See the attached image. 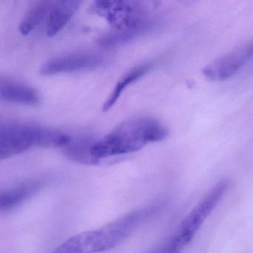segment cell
I'll list each match as a JSON object with an SVG mask.
<instances>
[{
  "instance_id": "10",
  "label": "cell",
  "mask_w": 253,
  "mask_h": 253,
  "mask_svg": "<svg viewBox=\"0 0 253 253\" xmlns=\"http://www.w3.org/2000/svg\"><path fill=\"white\" fill-rule=\"evenodd\" d=\"M81 4L80 1L54 2L47 19V36L52 38L61 32L79 10Z\"/></svg>"
},
{
  "instance_id": "15",
  "label": "cell",
  "mask_w": 253,
  "mask_h": 253,
  "mask_svg": "<svg viewBox=\"0 0 253 253\" xmlns=\"http://www.w3.org/2000/svg\"><path fill=\"white\" fill-rule=\"evenodd\" d=\"M151 253H167V250L165 245H164L161 248L158 249V250H155V252H152Z\"/></svg>"
},
{
  "instance_id": "13",
  "label": "cell",
  "mask_w": 253,
  "mask_h": 253,
  "mask_svg": "<svg viewBox=\"0 0 253 253\" xmlns=\"http://www.w3.org/2000/svg\"><path fill=\"white\" fill-rule=\"evenodd\" d=\"M152 67H153V64L152 63H144L126 73L117 83L110 95L105 101L103 106V112H107L109 109H112L121 97V94L124 92V90L133 83L138 81L146 74L149 73L152 70Z\"/></svg>"
},
{
  "instance_id": "12",
  "label": "cell",
  "mask_w": 253,
  "mask_h": 253,
  "mask_svg": "<svg viewBox=\"0 0 253 253\" xmlns=\"http://www.w3.org/2000/svg\"><path fill=\"white\" fill-rule=\"evenodd\" d=\"M95 140L87 136L71 137L70 141L63 146L65 155L71 161L82 164H96L97 161L91 155V150Z\"/></svg>"
},
{
  "instance_id": "9",
  "label": "cell",
  "mask_w": 253,
  "mask_h": 253,
  "mask_svg": "<svg viewBox=\"0 0 253 253\" xmlns=\"http://www.w3.org/2000/svg\"><path fill=\"white\" fill-rule=\"evenodd\" d=\"M158 24H159V20L157 18L136 27L118 29V30L114 29L112 32L100 37L97 40V43L99 46L104 48L121 46L127 42L134 41L136 38L147 33L149 31H152Z\"/></svg>"
},
{
  "instance_id": "8",
  "label": "cell",
  "mask_w": 253,
  "mask_h": 253,
  "mask_svg": "<svg viewBox=\"0 0 253 253\" xmlns=\"http://www.w3.org/2000/svg\"><path fill=\"white\" fill-rule=\"evenodd\" d=\"M0 97L4 101L26 106H37L41 100L35 88L7 78L0 81Z\"/></svg>"
},
{
  "instance_id": "14",
  "label": "cell",
  "mask_w": 253,
  "mask_h": 253,
  "mask_svg": "<svg viewBox=\"0 0 253 253\" xmlns=\"http://www.w3.org/2000/svg\"><path fill=\"white\" fill-rule=\"evenodd\" d=\"M54 2L41 1L30 7L20 23L19 31L23 35L30 34L45 19H48Z\"/></svg>"
},
{
  "instance_id": "4",
  "label": "cell",
  "mask_w": 253,
  "mask_h": 253,
  "mask_svg": "<svg viewBox=\"0 0 253 253\" xmlns=\"http://www.w3.org/2000/svg\"><path fill=\"white\" fill-rule=\"evenodd\" d=\"M229 189V182L221 180L213 186L201 202L181 222L174 236L165 244L168 253H180L195 237L206 219L212 212Z\"/></svg>"
},
{
  "instance_id": "6",
  "label": "cell",
  "mask_w": 253,
  "mask_h": 253,
  "mask_svg": "<svg viewBox=\"0 0 253 253\" xmlns=\"http://www.w3.org/2000/svg\"><path fill=\"white\" fill-rule=\"evenodd\" d=\"M109 57L95 52H78L52 59L42 65L40 73L43 76L85 72L100 69L109 63Z\"/></svg>"
},
{
  "instance_id": "1",
  "label": "cell",
  "mask_w": 253,
  "mask_h": 253,
  "mask_svg": "<svg viewBox=\"0 0 253 253\" xmlns=\"http://www.w3.org/2000/svg\"><path fill=\"white\" fill-rule=\"evenodd\" d=\"M168 134L167 127L158 120L149 118L130 120L103 138L95 140L91 147V155L99 162L103 158L132 153L148 143L164 140Z\"/></svg>"
},
{
  "instance_id": "5",
  "label": "cell",
  "mask_w": 253,
  "mask_h": 253,
  "mask_svg": "<svg viewBox=\"0 0 253 253\" xmlns=\"http://www.w3.org/2000/svg\"><path fill=\"white\" fill-rule=\"evenodd\" d=\"M123 242L113 223L94 230L77 234L52 253H99L115 248Z\"/></svg>"
},
{
  "instance_id": "11",
  "label": "cell",
  "mask_w": 253,
  "mask_h": 253,
  "mask_svg": "<svg viewBox=\"0 0 253 253\" xmlns=\"http://www.w3.org/2000/svg\"><path fill=\"white\" fill-rule=\"evenodd\" d=\"M43 186L41 180H32L2 192L0 195V210L8 212L23 204L26 200L39 192Z\"/></svg>"
},
{
  "instance_id": "3",
  "label": "cell",
  "mask_w": 253,
  "mask_h": 253,
  "mask_svg": "<svg viewBox=\"0 0 253 253\" xmlns=\"http://www.w3.org/2000/svg\"><path fill=\"white\" fill-rule=\"evenodd\" d=\"M158 2L151 1H95L90 11L103 17L115 30L136 27L155 20L152 11Z\"/></svg>"
},
{
  "instance_id": "2",
  "label": "cell",
  "mask_w": 253,
  "mask_h": 253,
  "mask_svg": "<svg viewBox=\"0 0 253 253\" xmlns=\"http://www.w3.org/2000/svg\"><path fill=\"white\" fill-rule=\"evenodd\" d=\"M70 140V136L54 128L25 123H5L0 126V160L20 155L35 146L63 148Z\"/></svg>"
},
{
  "instance_id": "7",
  "label": "cell",
  "mask_w": 253,
  "mask_h": 253,
  "mask_svg": "<svg viewBox=\"0 0 253 253\" xmlns=\"http://www.w3.org/2000/svg\"><path fill=\"white\" fill-rule=\"evenodd\" d=\"M253 60V40L222 56L203 69L202 73L211 81L232 78Z\"/></svg>"
}]
</instances>
